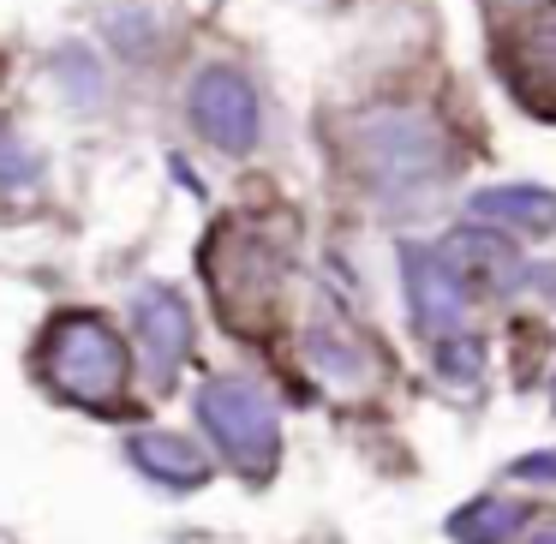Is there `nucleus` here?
Masks as SVG:
<instances>
[{"mask_svg":"<svg viewBox=\"0 0 556 544\" xmlns=\"http://www.w3.org/2000/svg\"><path fill=\"white\" fill-rule=\"evenodd\" d=\"M305 371L341 401H365L377 383H383L377 353L365 347L348 324H336V317H312V324H305Z\"/></svg>","mask_w":556,"mask_h":544,"instance_id":"6e6552de","label":"nucleus"},{"mask_svg":"<svg viewBox=\"0 0 556 544\" xmlns=\"http://www.w3.org/2000/svg\"><path fill=\"white\" fill-rule=\"evenodd\" d=\"M520 508L503 503V496H479V503H467L455 520H448V532H455V544H508L520 532Z\"/></svg>","mask_w":556,"mask_h":544,"instance_id":"f8f14e48","label":"nucleus"},{"mask_svg":"<svg viewBox=\"0 0 556 544\" xmlns=\"http://www.w3.org/2000/svg\"><path fill=\"white\" fill-rule=\"evenodd\" d=\"M42 174V156L30 150V138L18 126H0V192H18Z\"/></svg>","mask_w":556,"mask_h":544,"instance_id":"ddd939ff","label":"nucleus"},{"mask_svg":"<svg viewBox=\"0 0 556 544\" xmlns=\"http://www.w3.org/2000/svg\"><path fill=\"white\" fill-rule=\"evenodd\" d=\"M479 365H484L479 336H448V341H437V371H443L448 383H472V377H479Z\"/></svg>","mask_w":556,"mask_h":544,"instance_id":"4468645a","label":"nucleus"},{"mask_svg":"<svg viewBox=\"0 0 556 544\" xmlns=\"http://www.w3.org/2000/svg\"><path fill=\"white\" fill-rule=\"evenodd\" d=\"M42 383L61 401L90 413H114L126 407V389H132V353H126L121 329L97 312H66L42 329Z\"/></svg>","mask_w":556,"mask_h":544,"instance_id":"f257e3e1","label":"nucleus"},{"mask_svg":"<svg viewBox=\"0 0 556 544\" xmlns=\"http://www.w3.org/2000/svg\"><path fill=\"white\" fill-rule=\"evenodd\" d=\"M515 479H556V448H551V455H520L515 460Z\"/></svg>","mask_w":556,"mask_h":544,"instance_id":"2eb2a0df","label":"nucleus"},{"mask_svg":"<svg viewBox=\"0 0 556 544\" xmlns=\"http://www.w3.org/2000/svg\"><path fill=\"white\" fill-rule=\"evenodd\" d=\"M472 216L515 233H556V192H544V186H491V192H472Z\"/></svg>","mask_w":556,"mask_h":544,"instance_id":"9d476101","label":"nucleus"},{"mask_svg":"<svg viewBox=\"0 0 556 544\" xmlns=\"http://www.w3.org/2000/svg\"><path fill=\"white\" fill-rule=\"evenodd\" d=\"M496 73L520 109L556 121V0H527L496 37Z\"/></svg>","mask_w":556,"mask_h":544,"instance_id":"39448f33","label":"nucleus"},{"mask_svg":"<svg viewBox=\"0 0 556 544\" xmlns=\"http://www.w3.org/2000/svg\"><path fill=\"white\" fill-rule=\"evenodd\" d=\"M198 425L210 431V443L228 455L233 472L245 479H269L281 460V407L264 383L240 371H222V377H204L198 389Z\"/></svg>","mask_w":556,"mask_h":544,"instance_id":"f03ea898","label":"nucleus"},{"mask_svg":"<svg viewBox=\"0 0 556 544\" xmlns=\"http://www.w3.org/2000/svg\"><path fill=\"white\" fill-rule=\"evenodd\" d=\"M551 401H556V383H551Z\"/></svg>","mask_w":556,"mask_h":544,"instance_id":"f3484780","label":"nucleus"},{"mask_svg":"<svg viewBox=\"0 0 556 544\" xmlns=\"http://www.w3.org/2000/svg\"><path fill=\"white\" fill-rule=\"evenodd\" d=\"M186 109H192L198 132L228 156H245L257 144V90L233 66H204L186 90Z\"/></svg>","mask_w":556,"mask_h":544,"instance_id":"0eeeda50","label":"nucleus"},{"mask_svg":"<svg viewBox=\"0 0 556 544\" xmlns=\"http://www.w3.org/2000/svg\"><path fill=\"white\" fill-rule=\"evenodd\" d=\"M204 264H210V288H216L222 317H228L240 336L264 329L269 312H276V293H281V257L269 252L252 228L228 222V228H216Z\"/></svg>","mask_w":556,"mask_h":544,"instance_id":"20e7f679","label":"nucleus"},{"mask_svg":"<svg viewBox=\"0 0 556 544\" xmlns=\"http://www.w3.org/2000/svg\"><path fill=\"white\" fill-rule=\"evenodd\" d=\"M132 329H138V353H144L156 389H168L174 371L186 365V353H192V305L174 288H138Z\"/></svg>","mask_w":556,"mask_h":544,"instance_id":"1a4fd4ad","label":"nucleus"},{"mask_svg":"<svg viewBox=\"0 0 556 544\" xmlns=\"http://www.w3.org/2000/svg\"><path fill=\"white\" fill-rule=\"evenodd\" d=\"M132 460L150 472L156 484H168V491H198V484L210 479V460H204V448H192L186 437H168V431H144V437H132Z\"/></svg>","mask_w":556,"mask_h":544,"instance_id":"9b49d317","label":"nucleus"},{"mask_svg":"<svg viewBox=\"0 0 556 544\" xmlns=\"http://www.w3.org/2000/svg\"><path fill=\"white\" fill-rule=\"evenodd\" d=\"M401 281H407V305H413V324L437 341L448 336H467V276H460L455 264H448L443 252H431V245H407L401 252Z\"/></svg>","mask_w":556,"mask_h":544,"instance_id":"423d86ee","label":"nucleus"},{"mask_svg":"<svg viewBox=\"0 0 556 544\" xmlns=\"http://www.w3.org/2000/svg\"><path fill=\"white\" fill-rule=\"evenodd\" d=\"M532 544H556V532H539V539H532Z\"/></svg>","mask_w":556,"mask_h":544,"instance_id":"dca6fc26","label":"nucleus"},{"mask_svg":"<svg viewBox=\"0 0 556 544\" xmlns=\"http://www.w3.org/2000/svg\"><path fill=\"white\" fill-rule=\"evenodd\" d=\"M353 162L383 192H419L448 168V144L437 121H425L413 109H383L353 126Z\"/></svg>","mask_w":556,"mask_h":544,"instance_id":"7ed1b4c3","label":"nucleus"}]
</instances>
